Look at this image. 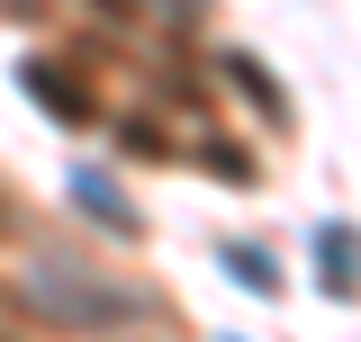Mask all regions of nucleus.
<instances>
[{"label": "nucleus", "instance_id": "obj_2", "mask_svg": "<svg viewBox=\"0 0 361 342\" xmlns=\"http://www.w3.org/2000/svg\"><path fill=\"white\" fill-rule=\"evenodd\" d=\"M316 289L361 298V225H316Z\"/></svg>", "mask_w": 361, "mask_h": 342}, {"label": "nucleus", "instance_id": "obj_3", "mask_svg": "<svg viewBox=\"0 0 361 342\" xmlns=\"http://www.w3.org/2000/svg\"><path fill=\"white\" fill-rule=\"evenodd\" d=\"M18 82H27V99H45L63 127H90V90L73 82L63 63H37V54H27V63H18Z\"/></svg>", "mask_w": 361, "mask_h": 342}, {"label": "nucleus", "instance_id": "obj_5", "mask_svg": "<svg viewBox=\"0 0 361 342\" xmlns=\"http://www.w3.org/2000/svg\"><path fill=\"white\" fill-rule=\"evenodd\" d=\"M73 198H82L90 216H109L118 234H127V225H135V208H127V198H118V189H109V180H99V171H73Z\"/></svg>", "mask_w": 361, "mask_h": 342}, {"label": "nucleus", "instance_id": "obj_4", "mask_svg": "<svg viewBox=\"0 0 361 342\" xmlns=\"http://www.w3.org/2000/svg\"><path fill=\"white\" fill-rule=\"evenodd\" d=\"M226 279H244L253 298H271V289H280V270H271L262 243H226Z\"/></svg>", "mask_w": 361, "mask_h": 342}, {"label": "nucleus", "instance_id": "obj_6", "mask_svg": "<svg viewBox=\"0 0 361 342\" xmlns=\"http://www.w3.org/2000/svg\"><path fill=\"white\" fill-rule=\"evenodd\" d=\"M226 72H235V82L253 90V99H262L271 118H289V99H280V82H271V72H262V63H253V54H235V63H226Z\"/></svg>", "mask_w": 361, "mask_h": 342}, {"label": "nucleus", "instance_id": "obj_7", "mask_svg": "<svg viewBox=\"0 0 361 342\" xmlns=\"http://www.w3.org/2000/svg\"><path fill=\"white\" fill-rule=\"evenodd\" d=\"M0 225H9V198H0Z\"/></svg>", "mask_w": 361, "mask_h": 342}, {"label": "nucleus", "instance_id": "obj_1", "mask_svg": "<svg viewBox=\"0 0 361 342\" xmlns=\"http://www.w3.org/2000/svg\"><path fill=\"white\" fill-rule=\"evenodd\" d=\"M27 298L54 306V315H73V324H109V315H145V298L135 289H109V279H82L63 253H45L37 270H27Z\"/></svg>", "mask_w": 361, "mask_h": 342}]
</instances>
